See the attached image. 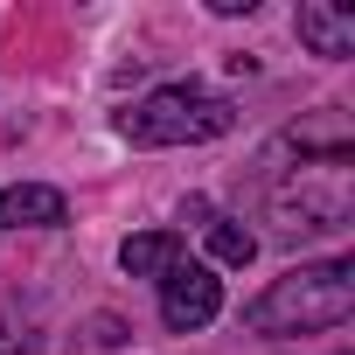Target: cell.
<instances>
[{
	"label": "cell",
	"mask_w": 355,
	"mask_h": 355,
	"mask_svg": "<svg viewBox=\"0 0 355 355\" xmlns=\"http://www.w3.org/2000/svg\"><path fill=\"white\" fill-rule=\"evenodd\" d=\"M348 313H355V265L327 258V265H293L286 279H272L244 320L258 334H320V327H341Z\"/></svg>",
	"instance_id": "obj_1"
},
{
	"label": "cell",
	"mask_w": 355,
	"mask_h": 355,
	"mask_svg": "<svg viewBox=\"0 0 355 355\" xmlns=\"http://www.w3.org/2000/svg\"><path fill=\"white\" fill-rule=\"evenodd\" d=\"M230 125H237V105L202 84H160L132 112H119V139L132 146H202V139H223Z\"/></svg>",
	"instance_id": "obj_2"
},
{
	"label": "cell",
	"mask_w": 355,
	"mask_h": 355,
	"mask_svg": "<svg viewBox=\"0 0 355 355\" xmlns=\"http://www.w3.org/2000/svg\"><path fill=\"white\" fill-rule=\"evenodd\" d=\"M279 216H286V230H341L348 223V167H341V153L300 167V182L279 189Z\"/></svg>",
	"instance_id": "obj_3"
},
{
	"label": "cell",
	"mask_w": 355,
	"mask_h": 355,
	"mask_svg": "<svg viewBox=\"0 0 355 355\" xmlns=\"http://www.w3.org/2000/svg\"><path fill=\"white\" fill-rule=\"evenodd\" d=\"M216 306H223V286H216V272H209V265H182V258H174V265L160 272V320H167L174 334L209 327V320H216Z\"/></svg>",
	"instance_id": "obj_4"
},
{
	"label": "cell",
	"mask_w": 355,
	"mask_h": 355,
	"mask_svg": "<svg viewBox=\"0 0 355 355\" xmlns=\"http://www.w3.org/2000/svg\"><path fill=\"white\" fill-rule=\"evenodd\" d=\"M70 209L56 189L42 182H15V189H0V230H56Z\"/></svg>",
	"instance_id": "obj_5"
},
{
	"label": "cell",
	"mask_w": 355,
	"mask_h": 355,
	"mask_svg": "<svg viewBox=\"0 0 355 355\" xmlns=\"http://www.w3.org/2000/svg\"><path fill=\"white\" fill-rule=\"evenodd\" d=\"M300 42L313 56H348L355 49V15L334 8V0H306V8H300Z\"/></svg>",
	"instance_id": "obj_6"
},
{
	"label": "cell",
	"mask_w": 355,
	"mask_h": 355,
	"mask_svg": "<svg viewBox=\"0 0 355 355\" xmlns=\"http://www.w3.org/2000/svg\"><path fill=\"white\" fill-rule=\"evenodd\" d=\"M174 258H182V237H174V230H146V237H125L119 244V265L132 279H160Z\"/></svg>",
	"instance_id": "obj_7"
},
{
	"label": "cell",
	"mask_w": 355,
	"mask_h": 355,
	"mask_svg": "<svg viewBox=\"0 0 355 355\" xmlns=\"http://www.w3.org/2000/svg\"><path fill=\"white\" fill-rule=\"evenodd\" d=\"M209 258H216V265H251V258H258V237H251L244 223L216 216V223H209Z\"/></svg>",
	"instance_id": "obj_8"
},
{
	"label": "cell",
	"mask_w": 355,
	"mask_h": 355,
	"mask_svg": "<svg viewBox=\"0 0 355 355\" xmlns=\"http://www.w3.org/2000/svg\"><path fill=\"white\" fill-rule=\"evenodd\" d=\"M0 355H28V327L0 313Z\"/></svg>",
	"instance_id": "obj_9"
}]
</instances>
